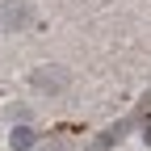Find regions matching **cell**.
<instances>
[{"label": "cell", "mask_w": 151, "mask_h": 151, "mask_svg": "<svg viewBox=\"0 0 151 151\" xmlns=\"http://www.w3.org/2000/svg\"><path fill=\"white\" fill-rule=\"evenodd\" d=\"M29 84H34L38 92H63V88L71 84V76H67L63 67H38V71L29 76Z\"/></svg>", "instance_id": "6da1fadb"}, {"label": "cell", "mask_w": 151, "mask_h": 151, "mask_svg": "<svg viewBox=\"0 0 151 151\" xmlns=\"http://www.w3.org/2000/svg\"><path fill=\"white\" fill-rule=\"evenodd\" d=\"M0 21H4L9 29H25V25H34V9L25 4V0H4V9H0Z\"/></svg>", "instance_id": "7a4b0ae2"}, {"label": "cell", "mask_w": 151, "mask_h": 151, "mask_svg": "<svg viewBox=\"0 0 151 151\" xmlns=\"http://www.w3.org/2000/svg\"><path fill=\"white\" fill-rule=\"evenodd\" d=\"M9 147H13V151H29V147H34V130H29V126H13Z\"/></svg>", "instance_id": "3957f363"}, {"label": "cell", "mask_w": 151, "mask_h": 151, "mask_svg": "<svg viewBox=\"0 0 151 151\" xmlns=\"http://www.w3.org/2000/svg\"><path fill=\"white\" fill-rule=\"evenodd\" d=\"M143 139H147V143H151V122H147V126H143Z\"/></svg>", "instance_id": "277c9868"}]
</instances>
